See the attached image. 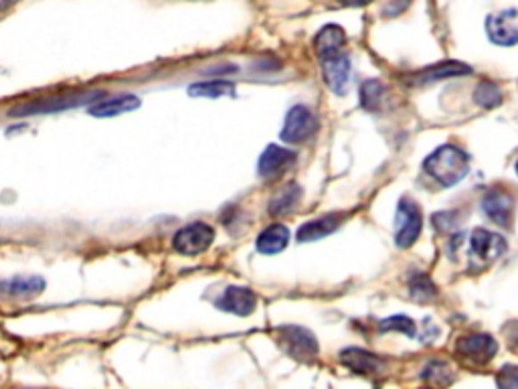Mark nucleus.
I'll list each match as a JSON object with an SVG mask.
<instances>
[{
  "mask_svg": "<svg viewBox=\"0 0 518 389\" xmlns=\"http://www.w3.org/2000/svg\"><path fill=\"white\" fill-rule=\"evenodd\" d=\"M217 308L223 312L237 314V317H249L257 308V295L246 286H229L217 300Z\"/></svg>",
  "mask_w": 518,
  "mask_h": 389,
  "instance_id": "14",
  "label": "nucleus"
},
{
  "mask_svg": "<svg viewBox=\"0 0 518 389\" xmlns=\"http://www.w3.org/2000/svg\"><path fill=\"white\" fill-rule=\"evenodd\" d=\"M302 197V189L295 185V182H290L286 185L282 190H278L273 195V199L270 201V213L271 215H282V213H290L295 205H298Z\"/></svg>",
  "mask_w": 518,
  "mask_h": 389,
  "instance_id": "23",
  "label": "nucleus"
},
{
  "mask_svg": "<svg viewBox=\"0 0 518 389\" xmlns=\"http://www.w3.org/2000/svg\"><path fill=\"white\" fill-rule=\"evenodd\" d=\"M12 3H14V0H0V11L6 9V6L12 4Z\"/></svg>",
  "mask_w": 518,
  "mask_h": 389,
  "instance_id": "29",
  "label": "nucleus"
},
{
  "mask_svg": "<svg viewBox=\"0 0 518 389\" xmlns=\"http://www.w3.org/2000/svg\"><path fill=\"white\" fill-rule=\"evenodd\" d=\"M322 61V77L327 82L328 90L336 95H344L346 90L351 85V73H352V65H351V57L344 53L327 57Z\"/></svg>",
  "mask_w": 518,
  "mask_h": 389,
  "instance_id": "12",
  "label": "nucleus"
},
{
  "mask_svg": "<svg viewBox=\"0 0 518 389\" xmlns=\"http://www.w3.org/2000/svg\"><path fill=\"white\" fill-rule=\"evenodd\" d=\"M514 9L500 11L486 19V33L494 45L514 47L518 45V17Z\"/></svg>",
  "mask_w": 518,
  "mask_h": 389,
  "instance_id": "11",
  "label": "nucleus"
},
{
  "mask_svg": "<svg viewBox=\"0 0 518 389\" xmlns=\"http://www.w3.org/2000/svg\"><path fill=\"white\" fill-rule=\"evenodd\" d=\"M409 290H411V296L416 300H429V298L438 296V288H435L433 282L424 274L413 278L411 284H409Z\"/></svg>",
  "mask_w": 518,
  "mask_h": 389,
  "instance_id": "26",
  "label": "nucleus"
},
{
  "mask_svg": "<svg viewBox=\"0 0 518 389\" xmlns=\"http://www.w3.org/2000/svg\"><path fill=\"white\" fill-rule=\"evenodd\" d=\"M424 168L441 187H454L470 173V157L460 146L443 144L429 154Z\"/></svg>",
  "mask_w": 518,
  "mask_h": 389,
  "instance_id": "1",
  "label": "nucleus"
},
{
  "mask_svg": "<svg viewBox=\"0 0 518 389\" xmlns=\"http://www.w3.org/2000/svg\"><path fill=\"white\" fill-rule=\"evenodd\" d=\"M344 219H346L344 213H328V215H322L318 219H312V222H306L304 225H300L295 238H298L300 244H308V241L322 239V238L330 236V233H335L338 227L344 223Z\"/></svg>",
  "mask_w": 518,
  "mask_h": 389,
  "instance_id": "16",
  "label": "nucleus"
},
{
  "mask_svg": "<svg viewBox=\"0 0 518 389\" xmlns=\"http://www.w3.org/2000/svg\"><path fill=\"white\" fill-rule=\"evenodd\" d=\"M340 361L349 367L351 371L359 373V376H375V373H381L384 367L381 357H376L373 353H368V351L357 349V347L344 349L343 353H340Z\"/></svg>",
  "mask_w": 518,
  "mask_h": 389,
  "instance_id": "17",
  "label": "nucleus"
},
{
  "mask_svg": "<svg viewBox=\"0 0 518 389\" xmlns=\"http://www.w3.org/2000/svg\"><path fill=\"white\" fill-rule=\"evenodd\" d=\"M389 98L387 85L379 79H367L365 84L360 85V106L367 109V112H381L384 109V101Z\"/></svg>",
  "mask_w": 518,
  "mask_h": 389,
  "instance_id": "20",
  "label": "nucleus"
},
{
  "mask_svg": "<svg viewBox=\"0 0 518 389\" xmlns=\"http://www.w3.org/2000/svg\"><path fill=\"white\" fill-rule=\"evenodd\" d=\"M98 98H103V92L85 90V92H68V93H59V95H49V98L28 100V101H23V104L14 106L9 112V116L23 118V116L63 112V109L79 108V106L90 104V101H98Z\"/></svg>",
  "mask_w": 518,
  "mask_h": 389,
  "instance_id": "2",
  "label": "nucleus"
},
{
  "mask_svg": "<svg viewBox=\"0 0 518 389\" xmlns=\"http://www.w3.org/2000/svg\"><path fill=\"white\" fill-rule=\"evenodd\" d=\"M295 158H298V154L292 149H287V146L270 144L268 149L262 152V157H259L257 163L259 177L265 181H276L279 177H284V174L295 165Z\"/></svg>",
  "mask_w": 518,
  "mask_h": 389,
  "instance_id": "9",
  "label": "nucleus"
},
{
  "mask_svg": "<svg viewBox=\"0 0 518 389\" xmlns=\"http://www.w3.org/2000/svg\"><path fill=\"white\" fill-rule=\"evenodd\" d=\"M0 288L11 292L12 296H36L45 288V280L41 276H19L0 284Z\"/></svg>",
  "mask_w": 518,
  "mask_h": 389,
  "instance_id": "21",
  "label": "nucleus"
},
{
  "mask_svg": "<svg viewBox=\"0 0 518 389\" xmlns=\"http://www.w3.org/2000/svg\"><path fill=\"white\" fill-rule=\"evenodd\" d=\"M344 45H346L344 28L338 25L322 27L314 39V51L320 60H327V57L343 53Z\"/></svg>",
  "mask_w": 518,
  "mask_h": 389,
  "instance_id": "18",
  "label": "nucleus"
},
{
  "mask_svg": "<svg viewBox=\"0 0 518 389\" xmlns=\"http://www.w3.org/2000/svg\"><path fill=\"white\" fill-rule=\"evenodd\" d=\"M395 244L397 247L407 249L411 247L421 236L424 230V213L416 199L411 197H401L397 203L395 213Z\"/></svg>",
  "mask_w": 518,
  "mask_h": 389,
  "instance_id": "3",
  "label": "nucleus"
},
{
  "mask_svg": "<svg viewBox=\"0 0 518 389\" xmlns=\"http://www.w3.org/2000/svg\"><path fill=\"white\" fill-rule=\"evenodd\" d=\"M456 353L462 361L472 365H486L492 361V357L498 353V343L494 336L486 333H473L457 341Z\"/></svg>",
  "mask_w": 518,
  "mask_h": 389,
  "instance_id": "8",
  "label": "nucleus"
},
{
  "mask_svg": "<svg viewBox=\"0 0 518 389\" xmlns=\"http://www.w3.org/2000/svg\"><path fill=\"white\" fill-rule=\"evenodd\" d=\"M140 108V98L136 93H117L108 95V98L98 100L90 108V114L93 118H114V116H122L128 112H134Z\"/></svg>",
  "mask_w": 518,
  "mask_h": 389,
  "instance_id": "15",
  "label": "nucleus"
},
{
  "mask_svg": "<svg viewBox=\"0 0 518 389\" xmlns=\"http://www.w3.org/2000/svg\"><path fill=\"white\" fill-rule=\"evenodd\" d=\"M318 118L308 106H292L287 109L284 128L279 132V138L286 144H304L316 134Z\"/></svg>",
  "mask_w": 518,
  "mask_h": 389,
  "instance_id": "4",
  "label": "nucleus"
},
{
  "mask_svg": "<svg viewBox=\"0 0 518 389\" xmlns=\"http://www.w3.org/2000/svg\"><path fill=\"white\" fill-rule=\"evenodd\" d=\"M379 330L381 333H389V330H399V333H405L407 336H416V322L411 319L403 317V314H399V317H389L379 322Z\"/></svg>",
  "mask_w": 518,
  "mask_h": 389,
  "instance_id": "25",
  "label": "nucleus"
},
{
  "mask_svg": "<svg viewBox=\"0 0 518 389\" xmlns=\"http://www.w3.org/2000/svg\"><path fill=\"white\" fill-rule=\"evenodd\" d=\"M502 98H505V93H502L500 85L494 82H480L476 90H473V101L486 109L498 108L502 104Z\"/></svg>",
  "mask_w": 518,
  "mask_h": 389,
  "instance_id": "24",
  "label": "nucleus"
},
{
  "mask_svg": "<svg viewBox=\"0 0 518 389\" xmlns=\"http://www.w3.org/2000/svg\"><path fill=\"white\" fill-rule=\"evenodd\" d=\"M287 241H290V230L282 223H273L259 233L255 247L259 254L273 255V254L284 252V249L287 247Z\"/></svg>",
  "mask_w": 518,
  "mask_h": 389,
  "instance_id": "19",
  "label": "nucleus"
},
{
  "mask_svg": "<svg viewBox=\"0 0 518 389\" xmlns=\"http://www.w3.org/2000/svg\"><path fill=\"white\" fill-rule=\"evenodd\" d=\"M496 387L518 389V365H505L496 373Z\"/></svg>",
  "mask_w": 518,
  "mask_h": 389,
  "instance_id": "27",
  "label": "nucleus"
},
{
  "mask_svg": "<svg viewBox=\"0 0 518 389\" xmlns=\"http://www.w3.org/2000/svg\"><path fill=\"white\" fill-rule=\"evenodd\" d=\"M514 209H516L514 197L500 187L490 189L482 197V211L486 213V217L498 227H505V230L513 227Z\"/></svg>",
  "mask_w": 518,
  "mask_h": 389,
  "instance_id": "10",
  "label": "nucleus"
},
{
  "mask_svg": "<svg viewBox=\"0 0 518 389\" xmlns=\"http://www.w3.org/2000/svg\"><path fill=\"white\" fill-rule=\"evenodd\" d=\"M189 95L192 98H223V95H235V85L227 79H209V82H197L189 85Z\"/></svg>",
  "mask_w": 518,
  "mask_h": 389,
  "instance_id": "22",
  "label": "nucleus"
},
{
  "mask_svg": "<svg viewBox=\"0 0 518 389\" xmlns=\"http://www.w3.org/2000/svg\"><path fill=\"white\" fill-rule=\"evenodd\" d=\"M338 3L344 6H365L368 3H373V0H338Z\"/></svg>",
  "mask_w": 518,
  "mask_h": 389,
  "instance_id": "28",
  "label": "nucleus"
},
{
  "mask_svg": "<svg viewBox=\"0 0 518 389\" xmlns=\"http://www.w3.org/2000/svg\"><path fill=\"white\" fill-rule=\"evenodd\" d=\"M278 341L287 355L298 361H312L318 355V341L308 328L298 325H286L278 328Z\"/></svg>",
  "mask_w": 518,
  "mask_h": 389,
  "instance_id": "7",
  "label": "nucleus"
},
{
  "mask_svg": "<svg viewBox=\"0 0 518 389\" xmlns=\"http://www.w3.org/2000/svg\"><path fill=\"white\" fill-rule=\"evenodd\" d=\"M468 73H472L470 65L460 63V61H446V63L429 65V68L411 73V76L405 77V82L409 85H427V84L440 82V79L468 76Z\"/></svg>",
  "mask_w": 518,
  "mask_h": 389,
  "instance_id": "13",
  "label": "nucleus"
},
{
  "mask_svg": "<svg viewBox=\"0 0 518 389\" xmlns=\"http://www.w3.org/2000/svg\"><path fill=\"white\" fill-rule=\"evenodd\" d=\"M514 168H516V174H518V160H516V166Z\"/></svg>",
  "mask_w": 518,
  "mask_h": 389,
  "instance_id": "30",
  "label": "nucleus"
},
{
  "mask_svg": "<svg viewBox=\"0 0 518 389\" xmlns=\"http://www.w3.org/2000/svg\"><path fill=\"white\" fill-rule=\"evenodd\" d=\"M214 241V230L205 222L181 227L173 236V249L181 255H198L206 252Z\"/></svg>",
  "mask_w": 518,
  "mask_h": 389,
  "instance_id": "6",
  "label": "nucleus"
},
{
  "mask_svg": "<svg viewBox=\"0 0 518 389\" xmlns=\"http://www.w3.org/2000/svg\"><path fill=\"white\" fill-rule=\"evenodd\" d=\"M508 249L506 239L500 236V233L484 230V227H478V230L472 231L470 236V262L473 266H488L505 255Z\"/></svg>",
  "mask_w": 518,
  "mask_h": 389,
  "instance_id": "5",
  "label": "nucleus"
}]
</instances>
